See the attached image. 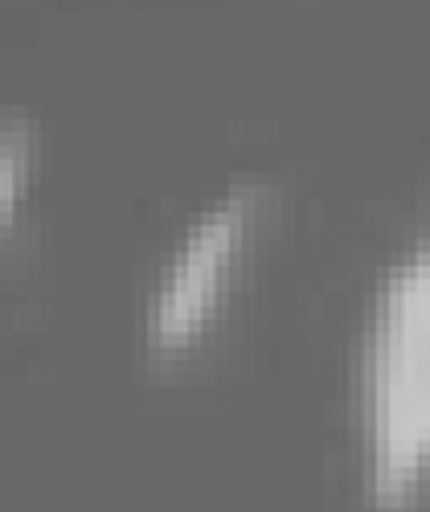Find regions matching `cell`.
<instances>
[{
  "label": "cell",
  "instance_id": "7a4b0ae2",
  "mask_svg": "<svg viewBox=\"0 0 430 512\" xmlns=\"http://www.w3.org/2000/svg\"><path fill=\"white\" fill-rule=\"evenodd\" d=\"M267 205L271 185L263 177H238L181 230L144 312V340L152 357L168 361L201 345V336L230 300L242 259L263 230Z\"/></svg>",
  "mask_w": 430,
  "mask_h": 512
},
{
  "label": "cell",
  "instance_id": "6da1fadb",
  "mask_svg": "<svg viewBox=\"0 0 430 512\" xmlns=\"http://www.w3.org/2000/svg\"><path fill=\"white\" fill-rule=\"evenodd\" d=\"M361 496L369 512L430 504V222L369 295L357 353Z\"/></svg>",
  "mask_w": 430,
  "mask_h": 512
},
{
  "label": "cell",
  "instance_id": "3957f363",
  "mask_svg": "<svg viewBox=\"0 0 430 512\" xmlns=\"http://www.w3.org/2000/svg\"><path fill=\"white\" fill-rule=\"evenodd\" d=\"M33 156H37V127L21 111H0V259L17 222V209L33 173Z\"/></svg>",
  "mask_w": 430,
  "mask_h": 512
}]
</instances>
